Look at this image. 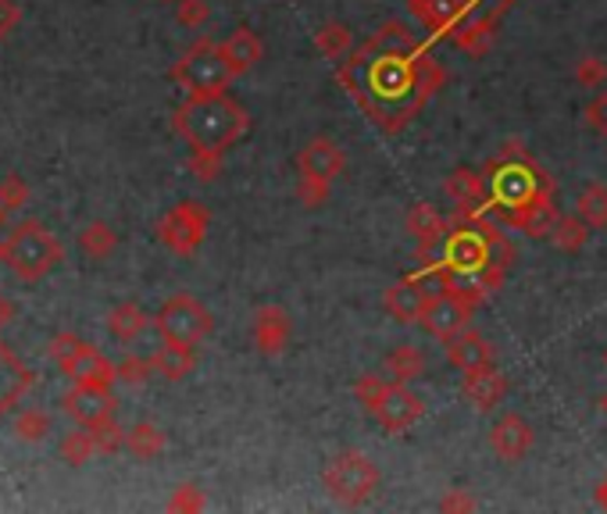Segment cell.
Segmentation results:
<instances>
[{
    "label": "cell",
    "mask_w": 607,
    "mask_h": 514,
    "mask_svg": "<svg viewBox=\"0 0 607 514\" xmlns=\"http://www.w3.org/2000/svg\"><path fill=\"white\" fill-rule=\"evenodd\" d=\"M222 54H225V61H229V69H233V75H243V72H250L254 65L265 58V44H261V36L254 30H236L233 36L222 39Z\"/></svg>",
    "instance_id": "24"
},
{
    "label": "cell",
    "mask_w": 607,
    "mask_h": 514,
    "mask_svg": "<svg viewBox=\"0 0 607 514\" xmlns=\"http://www.w3.org/2000/svg\"><path fill=\"white\" fill-rule=\"evenodd\" d=\"M597 504H600V507H607V479L597 486Z\"/></svg>",
    "instance_id": "47"
},
{
    "label": "cell",
    "mask_w": 607,
    "mask_h": 514,
    "mask_svg": "<svg viewBox=\"0 0 607 514\" xmlns=\"http://www.w3.org/2000/svg\"><path fill=\"white\" fill-rule=\"evenodd\" d=\"M30 386H33V372L0 343V418L30 394Z\"/></svg>",
    "instance_id": "21"
},
{
    "label": "cell",
    "mask_w": 607,
    "mask_h": 514,
    "mask_svg": "<svg viewBox=\"0 0 607 514\" xmlns=\"http://www.w3.org/2000/svg\"><path fill=\"white\" fill-rule=\"evenodd\" d=\"M604 364H607V350H604Z\"/></svg>",
    "instance_id": "50"
},
{
    "label": "cell",
    "mask_w": 607,
    "mask_h": 514,
    "mask_svg": "<svg viewBox=\"0 0 607 514\" xmlns=\"http://www.w3.org/2000/svg\"><path fill=\"white\" fill-rule=\"evenodd\" d=\"M154 326H157L161 340H165V343L197 347V343H205L208 336H211L214 318H211V311L197 301V296L175 293V296H168L165 304H161Z\"/></svg>",
    "instance_id": "8"
},
{
    "label": "cell",
    "mask_w": 607,
    "mask_h": 514,
    "mask_svg": "<svg viewBox=\"0 0 607 514\" xmlns=\"http://www.w3.org/2000/svg\"><path fill=\"white\" fill-rule=\"evenodd\" d=\"M332 194V183H322V179H312V175H301L296 179V197H301L304 208H322Z\"/></svg>",
    "instance_id": "36"
},
{
    "label": "cell",
    "mask_w": 607,
    "mask_h": 514,
    "mask_svg": "<svg viewBox=\"0 0 607 514\" xmlns=\"http://www.w3.org/2000/svg\"><path fill=\"white\" fill-rule=\"evenodd\" d=\"M165 4H175V0H165Z\"/></svg>",
    "instance_id": "51"
},
{
    "label": "cell",
    "mask_w": 607,
    "mask_h": 514,
    "mask_svg": "<svg viewBox=\"0 0 607 514\" xmlns=\"http://www.w3.org/2000/svg\"><path fill=\"white\" fill-rule=\"evenodd\" d=\"M440 507H443V511H476V500H471L468 493H462V490H454L447 500H443Z\"/></svg>",
    "instance_id": "45"
},
{
    "label": "cell",
    "mask_w": 607,
    "mask_h": 514,
    "mask_svg": "<svg viewBox=\"0 0 607 514\" xmlns=\"http://www.w3.org/2000/svg\"><path fill=\"white\" fill-rule=\"evenodd\" d=\"M575 214L583 219L590 229H607V186L604 183H590L575 200Z\"/></svg>",
    "instance_id": "29"
},
{
    "label": "cell",
    "mask_w": 607,
    "mask_h": 514,
    "mask_svg": "<svg viewBox=\"0 0 607 514\" xmlns=\"http://www.w3.org/2000/svg\"><path fill=\"white\" fill-rule=\"evenodd\" d=\"M168 507L172 511H200V507H205V497H200L197 486H179L175 497L168 500Z\"/></svg>",
    "instance_id": "43"
},
{
    "label": "cell",
    "mask_w": 607,
    "mask_h": 514,
    "mask_svg": "<svg viewBox=\"0 0 607 514\" xmlns=\"http://www.w3.org/2000/svg\"><path fill=\"white\" fill-rule=\"evenodd\" d=\"M380 482H383L380 468H375L372 457L361 451H340L326 468H322V486H326V493L336 504H347V507L369 504V500L380 493Z\"/></svg>",
    "instance_id": "6"
},
{
    "label": "cell",
    "mask_w": 607,
    "mask_h": 514,
    "mask_svg": "<svg viewBox=\"0 0 607 514\" xmlns=\"http://www.w3.org/2000/svg\"><path fill=\"white\" fill-rule=\"evenodd\" d=\"M79 247H83V254L93 257V261H104V257L115 254L118 233L112 225H104V222H90L83 233H79Z\"/></svg>",
    "instance_id": "31"
},
{
    "label": "cell",
    "mask_w": 607,
    "mask_h": 514,
    "mask_svg": "<svg viewBox=\"0 0 607 514\" xmlns=\"http://www.w3.org/2000/svg\"><path fill=\"white\" fill-rule=\"evenodd\" d=\"M165 446H168L165 432H161L154 422H140L126 432V451L132 457H140V462H154V457L165 454Z\"/></svg>",
    "instance_id": "28"
},
{
    "label": "cell",
    "mask_w": 607,
    "mask_h": 514,
    "mask_svg": "<svg viewBox=\"0 0 607 514\" xmlns=\"http://www.w3.org/2000/svg\"><path fill=\"white\" fill-rule=\"evenodd\" d=\"M486 183H490V208L501 211H518L539 194L555 189L539 165L522 151V143H507L490 165H486Z\"/></svg>",
    "instance_id": "3"
},
{
    "label": "cell",
    "mask_w": 607,
    "mask_h": 514,
    "mask_svg": "<svg viewBox=\"0 0 607 514\" xmlns=\"http://www.w3.org/2000/svg\"><path fill=\"white\" fill-rule=\"evenodd\" d=\"M61 404H65V414L75 418V422L86 425V429H97V425L112 422L115 418V397L107 394L104 386L75 383L69 394L61 397Z\"/></svg>",
    "instance_id": "13"
},
{
    "label": "cell",
    "mask_w": 607,
    "mask_h": 514,
    "mask_svg": "<svg viewBox=\"0 0 607 514\" xmlns=\"http://www.w3.org/2000/svg\"><path fill=\"white\" fill-rule=\"evenodd\" d=\"M25 200H30V186H25L22 175H8V179H0V211L15 214L19 208H25Z\"/></svg>",
    "instance_id": "35"
},
{
    "label": "cell",
    "mask_w": 607,
    "mask_h": 514,
    "mask_svg": "<svg viewBox=\"0 0 607 514\" xmlns=\"http://www.w3.org/2000/svg\"><path fill=\"white\" fill-rule=\"evenodd\" d=\"M65 247L44 222H22L4 240V261L22 282H36L61 265Z\"/></svg>",
    "instance_id": "5"
},
{
    "label": "cell",
    "mask_w": 607,
    "mask_h": 514,
    "mask_svg": "<svg viewBox=\"0 0 607 514\" xmlns=\"http://www.w3.org/2000/svg\"><path fill=\"white\" fill-rule=\"evenodd\" d=\"M600 414H604V418H607V394H604V397H600Z\"/></svg>",
    "instance_id": "48"
},
{
    "label": "cell",
    "mask_w": 607,
    "mask_h": 514,
    "mask_svg": "<svg viewBox=\"0 0 607 514\" xmlns=\"http://www.w3.org/2000/svg\"><path fill=\"white\" fill-rule=\"evenodd\" d=\"M315 47L326 54L329 61H343L350 50V30L343 22H326L315 30Z\"/></svg>",
    "instance_id": "32"
},
{
    "label": "cell",
    "mask_w": 607,
    "mask_h": 514,
    "mask_svg": "<svg viewBox=\"0 0 607 514\" xmlns=\"http://www.w3.org/2000/svg\"><path fill=\"white\" fill-rule=\"evenodd\" d=\"M465 397L476 404L479 411H493L501 408L504 397H507V375L490 364V369H479V372H468L465 375Z\"/></svg>",
    "instance_id": "19"
},
{
    "label": "cell",
    "mask_w": 607,
    "mask_h": 514,
    "mask_svg": "<svg viewBox=\"0 0 607 514\" xmlns=\"http://www.w3.org/2000/svg\"><path fill=\"white\" fill-rule=\"evenodd\" d=\"M151 361H154V372L165 375V378H172V383H179V378H186V375L194 372V364H197L194 347H179V343L157 347L154 354H151Z\"/></svg>",
    "instance_id": "27"
},
{
    "label": "cell",
    "mask_w": 607,
    "mask_h": 514,
    "mask_svg": "<svg viewBox=\"0 0 607 514\" xmlns=\"http://www.w3.org/2000/svg\"><path fill=\"white\" fill-rule=\"evenodd\" d=\"M190 168H194L197 179H205V183L219 179V172H222V154H214V151H194Z\"/></svg>",
    "instance_id": "42"
},
{
    "label": "cell",
    "mask_w": 607,
    "mask_h": 514,
    "mask_svg": "<svg viewBox=\"0 0 607 514\" xmlns=\"http://www.w3.org/2000/svg\"><path fill=\"white\" fill-rule=\"evenodd\" d=\"M408 233L418 240V247H422V254H429L433 247H440L443 240H447V219L433 208L425 205V200H418V205L408 211Z\"/></svg>",
    "instance_id": "22"
},
{
    "label": "cell",
    "mask_w": 607,
    "mask_h": 514,
    "mask_svg": "<svg viewBox=\"0 0 607 514\" xmlns=\"http://www.w3.org/2000/svg\"><path fill=\"white\" fill-rule=\"evenodd\" d=\"M58 454H61L65 465H86L93 454H101V451H97V440H93V429H86V432H69V436L61 440Z\"/></svg>",
    "instance_id": "33"
},
{
    "label": "cell",
    "mask_w": 607,
    "mask_h": 514,
    "mask_svg": "<svg viewBox=\"0 0 607 514\" xmlns=\"http://www.w3.org/2000/svg\"><path fill=\"white\" fill-rule=\"evenodd\" d=\"M354 394L361 400V408L386 432H408L418 418L425 414L422 397L411 394L408 383H394V378H386V375H361Z\"/></svg>",
    "instance_id": "4"
},
{
    "label": "cell",
    "mask_w": 607,
    "mask_h": 514,
    "mask_svg": "<svg viewBox=\"0 0 607 514\" xmlns=\"http://www.w3.org/2000/svg\"><path fill=\"white\" fill-rule=\"evenodd\" d=\"M11 318H15V307H11V304L4 301V296H0V329H4Z\"/></svg>",
    "instance_id": "46"
},
{
    "label": "cell",
    "mask_w": 607,
    "mask_h": 514,
    "mask_svg": "<svg viewBox=\"0 0 607 514\" xmlns=\"http://www.w3.org/2000/svg\"><path fill=\"white\" fill-rule=\"evenodd\" d=\"M593 229L579 219V214H561L558 225L550 229V240H555V247L564 250V254H575V250H583L586 247V240H590Z\"/></svg>",
    "instance_id": "30"
},
{
    "label": "cell",
    "mask_w": 607,
    "mask_h": 514,
    "mask_svg": "<svg viewBox=\"0 0 607 514\" xmlns=\"http://www.w3.org/2000/svg\"><path fill=\"white\" fill-rule=\"evenodd\" d=\"M19 19H22V11H19L15 0H0V39H4L11 30H15Z\"/></svg>",
    "instance_id": "44"
},
{
    "label": "cell",
    "mask_w": 607,
    "mask_h": 514,
    "mask_svg": "<svg viewBox=\"0 0 607 514\" xmlns=\"http://www.w3.org/2000/svg\"><path fill=\"white\" fill-rule=\"evenodd\" d=\"M422 372H425V354L415 343L394 347L383 361V375L394 378V383H411V378H418Z\"/></svg>",
    "instance_id": "26"
},
{
    "label": "cell",
    "mask_w": 607,
    "mask_h": 514,
    "mask_svg": "<svg viewBox=\"0 0 607 514\" xmlns=\"http://www.w3.org/2000/svg\"><path fill=\"white\" fill-rule=\"evenodd\" d=\"M476 293H462V290H447V293H436L429 296V304L422 311V318H418V326H422L429 336H436V340H447V336L468 329L471 322V311H476Z\"/></svg>",
    "instance_id": "11"
},
{
    "label": "cell",
    "mask_w": 607,
    "mask_h": 514,
    "mask_svg": "<svg viewBox=\"0 0 607 514\" xmlns=\"http://www.w3.org/2000/svg\"><path fill=\"white\" fill-rule=\"evenodd\" d=\"M471 8H476V0H411V11L429 33H443L451 30L457 19L471 15Z\"/></svg>",
    "instance_id": "23"
},
{
    "label": "cell",
    "mask_w": 607,
    "mask_h": 514,
    "mask_svg": "<svg viewBox=\"0 0 607 514\" xmlns=\"http://www.w3.org/2000/svg\"><path fill=\"white\" fill-rule=\"evenodd\" d=\"M208 222H211V214H208L205 205H197V200H183V205H175L165 219L157 222V240L165 243L168 250L190 257L200 243H205Z\"/></svg>",
    "instance_id": "10"
},
{
    "label": "cell",
    "mask_w": 607,
    "mask_h": 514,
    "mask_svg": "<svg viewBox=\"0 0 607 514\" xmlns=\"http://www.w3.org/2000/svg\"><path fill=\"white\" fill-rule=\"evenodd\" d=\"M157 375L154 372V361L151 358H126L118 361V383H129V386H143L147 378Z\"/></svg>",
    "instance_id": "37"
},
{
    "label": "cell",
    "mask_w": 607,
    "mask_h": 514,
    "mask_svg": "<svg viewBox=\"0 0 607 514\" xmlns=\"http://www.w3.org/2000/svg\"><path fill=\"white\" fill-rule=\"evenodd\" d=\"M340 83L350 86L372 121L400 129L425 104L429 93L440 90L443 72L415 47V36L400 22H389L343 65Z\"/></svg>",
    "instance_id": "1"
},
{
    "label": "cell",
    "mask_w": 607,
    "mask_h": 514,
    "mask_svg": "<svg viewBox=\"0 0 607 514\" xmlns=\"http://www.w3.org/2000/svg\"><path fill=\"white\" fill-rule=\"evenodd\" d=\"M175 132L194 147V151L222 154L233 143H240L250 129V115L236 97L229 93H194L179 112L172 115Z\"/></svg>",
    "instance_id": "2"
},
{
    "label": "cell",
    "mask_w": 607,
    "mask_h": 514,
    "mask_svg": "<svg viewBox=\"0 0 607 514\" xmlns=\"http://www.w3.org/2000/svg\"><path fill=\"white\" fill-rule=\"evenodd\" d=\"M575 83L586 86V90H600L607 83V65L590 54V58H583V61L575 65Z\"/></svg>",
    "instance_id": "39"
},
{
    "label": "cell",
    "mask_w": 607,
    "mask_h": 514,
    "mask_svg": "<svg viewBox=\"0 0 607 514\" xmlns=\"http://www.w3.org/2000/svg\"><path fill=\"white\" fill-rule=\"evenodd\" d=\"M93 440H97L101 454H118L121 446H126V429H118L115 418H112V422H104V425L93 429Z\"/></svg>",
    "instance_id": "40"
},
{
    "label": "cell",
    "mask_w": 607,
    "mask_h": 514,
    "mask_svg": "<svg viewBox=\"0 0 607 514\" xmlns=\"http://www.w3.org/2000/svg\"><path fill=\"white\" fill-rule=\"evenodd\" d=\"M443 350H447V361L451 369H457L462 375L468 372H479V369H490V364H497V350L493 343L486 340V336H479L476 329H462L443 340Z\"/></svg>",
    "instance_id": "14"
},
{
    "label": "cell",
    "mask_w": 607,
    "mask_h": 514,
    "mask_svg": "<svg viewBox=\"0 0 607 514\" xmlns=\"http://www.w3.org/2000/svg\"><path fill=\"white\" fill-rule=\"evenodd\" d=\"M175 19H179V25H186V30H200V25L211 19V8H208V0H175Z\"/></svg>",
    "instance_id": "38"
},
{
    "label": "cell",
    "mask_w": 607,
    "mask_h": 514,
    "mask_svg": "<svg viewBox=\"0 0 607 514\" xmlns=\"http://www.w3.org/2000/svg\"><path fill=\"white\" fill-rule=\"evenodd\" d=\"M172 79L194 97V93H222L236 75L229 69L222 44H214V39H197V44L175 61Z\"/></svg>",
    "instance_id": "7"
},
{
    "label": "cell",
    "mask_w": 607,
    "mask_h": 514,
    "mask_svg": "<svg viewBox=\"0 0 607 514\" xmlns=\"http://www.w3.org/2000/svg\"><path fill=\"white\" fill-rule=\"evenodd\" d=\"M533 443H536V432L522 414H501L490 425V451L501 457L504 465L525 462L529 451H533Z\"/></svg>",
    "instance_id": "12"
},
{
    "label": "cell",
    "mask_w": 607,
    "mask_h": 514,
    "mask_svg": "<svg viewBox=\"0 0 607 514\" xmlns=\"http://www.w3.org/2000/svg\"><path fill=\"white\" fill-rule=\"evenodd\" d=\"M583 118H586V126H590L593 132H597V137L607 140V90H600L597 97H593V101L586 104Z\"/></svg>",
    "instance_id": "41"
},
{
    "label": "cell",
    "mask_w": 607,
    "mask_h": 514,
    "mask_svg": "<svg viewBox=\"0 0 607 514\" xmlns=\"http://www.w3.org/2000/svg\"><path fill=\"white\" fill-rule=\"evenodd\" d=\"M250 332H254V347H258L261 354L276 358V354H282V350H287V343H290L293 322H290V315H287V311H282L279 304H268V307L254 311V326H250Z\"/></svg>",
    "instance_id": "18"
},
{
    "label": "cell",
    "mask_w": 607,
    "mask_h": 514,
    "mask_svg": "<svg viewBox=\"0 0 607 514\" xmlns=\"http://www.w3.org/2000/svg\"><path fill=\"white\" fill-rule=\"evenodd\" d=\"M0 261H4V243H0Z\"/></svg>",
    "instance_id": "49"
},
{
    "label": "cell",
    "mask_w": 607,
    "mask_h": 514,
    "mask_svg": "<svg viewBox=\"0 0 607 514\" xmlns=\"http://www.w3.org/2000/svg\"><path fill=\"white\" fill-rule=\"evenodd\" d=\"M47 350H50V358L58 361V369L72 378V383L104 386V389H112V383H118V364H112L101 354V350H93L90 343H83L72 332L54 336Z\"/></svg>",
    "instance_id": "9"
},
{
    "label": "cell",
    "mask_w": 607,
    "mask_h": 514,
    "mask_svg": "<svg viewBox=\"0 0 607 514\" xmlns=\"http://www.w3.org/2000/svg\"><path fill=\"white\" fill-rule=\"evenodd\" d=\"M147 326H151V318H147V311L140 304H132V301L112 307V315H107V329H112V336L121 343L140 340V336L147 332Z\"/></svg>",
    "instance_id": "25"
},
{
    "label": "cell",
    "mask_w": 607,
    "mask_h": 514,
    "mask_svg": "<svg viewBox=\"0 0 607 514\" xmlns=\"http://www.w3.org/2000/svg\"><path fill=\"white\" fill-rule=\"evenodd\" d=\"M558 219H561V211H558V205H555V189L539 194L536 200H529V205L518 208V211H501V222H504V225L518 229V233L533 236V240L550 236V229L558 225Z\"/></svg>",
    "instance_id": "16"
},
{
    "label": "cell",
    "mask_w": 607,
    "mask_h": 514,
    "mask_svg": "<svg viewBox=\"0 0 607 514\" xmlns=\"http://www.w3.org/2000/svg\"><path fill=\"white\" fill-rule=\"evenodd\" d=\"M383 304H386L389 315L400 322V326H418V318H422V311L429 304V293L418 287L415 276H408V279H400L386 290Z\"/></svg>",
    "instance_id": "20"
},
{
    "label": "cell",
    "mask_w": 607,
    "mask_h": 514,
    "mask_svg": "<svg viewBox=\"0 0 607 514\" xmlns=\"http://www.w3.org/2000/svg\"><path fill=\"white\" fill-rule=\"evenodd\" d=\"M343 168H347V157L329 137L312 140L307 147H301V154H296V172L312 175V179H322V183H336L343 175Z\"/></svg>",
    "instance_id": "17"
},
{
    "label": "cell",
    "mask_w": 607,
    "mask_h": 514,
    "mask_svg": "<svg viewBox=\"0 0 607 514\" xmlns=\"http://www.w3.org/2000/svg\"><path fill=\"white\" fill-rule=\"evenodd\" d=\"M447 197L457 205V214L462 219H479V214L490 208V183H486V175L471 172V168H454L447 175Z\"/></svg>",
    "instance_id": "15"
},
{
    "label": "cell",
    "mask_w": 607,
    "mask_h": 514,
    "mask_svg": "<svg viewBox=\"0 0 607 514\" xmlns=\"http://www.w3.org/2000/svg\"><path fill=\"white\" fill-rule=\"evenodd\" d=\"M50 414L47 411H39V408H25V411H19V418H15V432L22 440H30V443H36V440H44L47 432H50Z\"/></svg>",
    "instance_id": "34"
}]
</instances>
